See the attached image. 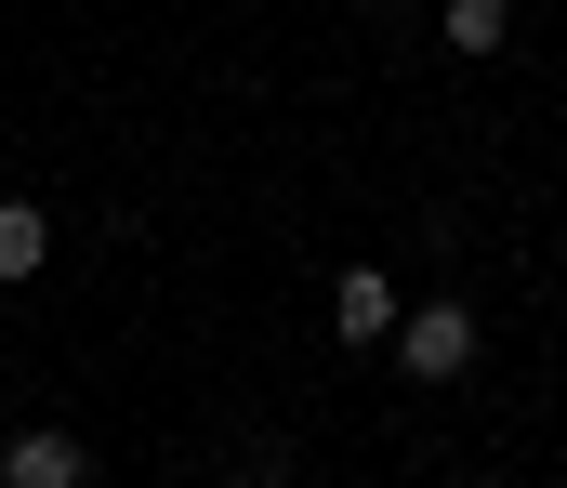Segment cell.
<instances>
[{
	"mask_svg": "<svg viewBox=\"0 0 567 488\" xmlns=\"http://www.w3.org/2000/svg\"><path fill=\"white\" fill-rule=\"evenodd\" d=\"M396 370H410V383H462V370H475V304L423 291V304L396 318Z\"/></svg>",
	"mask_w": 567,
	"mask_h": 488,
	"instance_id": "cell-1",
	"label": "cell"
},
{
	"mask_svg": "<svg viewBox=\"0 0 567 488\" xmlns=\"http://www.w3.org/2000/svg\"><path fill=\"white\" fill-rule=\"evenodd\" d=\"M396 318H410V291H396L383 264H343V278H330V330H343V343H396Z\"/></svg>",
	"mask_w": 567,
	"mask_h": 488,
	"instance_id": "cell-2",
	"label": "cell"
},
{
	"mask_svg": "<svg viewBox=\"0 0 567 488\" xmlns=\"http://www.w3.org/2000/svg\"><path fill=\"white\" fill-rule=\"evenodd\" d=\"M80 476H93V449H80V436H53V423L0 436V488H80Z\"/></svg>",
	"mask_w": 567,
	"mask_h": 488,
	"instance_id": "cell-3",
	"label": "cell"
},
{
	"mask_svg": "<svg viewBox=\"0 0 567 488\" xmlns=\"http://www.w3.org/2000/svg\"><path fill=\"white\" fill-rule=\"evenodd\" d=\"M40 264H53V211L40 198H0V291H27Z\"/></svg>",
	"mask_w": 567,
	"mask_h": 488,
	"instance_id": "cell-4",
	"label": "cell"
},
{
	"mask_svg": "<svg viewBox=\"0 0 567 488\" xmlns=\"http://www.w3.org/2000/svg\"><path fill=\"white\" fill-rule=\"evenodd\" d=\"M502 40H515V0H449V53L462 66H488Z\"/></svg>",
	"mask_w": 567,
	"mask_h": 488,
	"instance_id": "cell-5",
	"label": "cell"
}]
</instances>
